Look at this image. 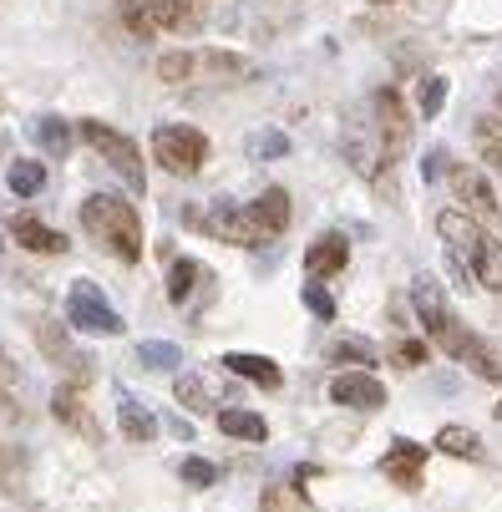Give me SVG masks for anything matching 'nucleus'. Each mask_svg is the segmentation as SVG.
<instances>
[{
    "instance_id": "obj_40",
    "label": "nucleus",
    "mask_w": 502,
    "mask_h": 512,
    "mask_svg": "<svg viewBox=\"0 0 502 512\" xmlns=\"http://www.w3.org/2000/svg\"><path fill=\"white\" fill-rule=\"evenodd\" d=\"M259 153H264V158H284V153H290V137H284V132L259 137Z\"/></svg>"
},
{
    "instance_id": "obj_33",
    "label": "nucleus",
    "mask_w": 502,
    "mask_h": 512,
    "mask_svg": "<svg viewBox=\"0 0 502 512\" xmlns=\"http://www.w3.org/2000/svg\"><path fill=\"white\" fill-rule=\"evenodd\" d=\"M117 6H122V21H127L132 36H142V41L158 36V21H153V6H148V0H117Z\"/></svg>"
},
{
    "instance_id": "obj_34",
    "label": "nucleus",
    "mask_w": 502,
    "mask_h": 512,
    "mask_svg": "<svg viewBox=\"0 0 502 512\" xmlns=\"http://www.w3.org/2000/svg\"><path fill=\"white\" fill-rule=\"evenodd\" d=\"M26 452L21 447H11V442H0V487H21L26 482Z\"/></svg>"
},
{
    "instance_id": "obj_4",
    "label": "nucleus",
    "mask_w": 502,
    "mask_h": 512,
    "mask_svg": "<svg viewBox=\"0 0 502 512\" xmlns=\"http://www.w3.org/2000/svg\"><path fill=\"white\" fill-rule=\"evenodd\" d=\"M82 142H87V148L127 183V193H142V188H148V168H142V153H137V142L127 137V132H117L112 122H97V117H82Z\"/></svg>"
},
{
    "instance_id": "obj_29",
    "label": "nucleus",
    "mask_w": 502,
    "mask_h": 512,
    "mask_svg": "<svg viewBox=\"0 0 502 512\" xmlns=\"http://www.w3.org/2000/svg\"><path fill=\"white\" fill-rule=\"evenodd\" d=\"M6 183H11V193H16V198H36V193L46 188V168H41L36 158H21V163H11Z\"/></svg>"
},
{
    "instance_id": "obj_18",
    "label": "nucleus",
    "mask_w": 502,
    "mask_h": 512,
    "mask_svg": "<svg viewBox=\"0 0 502 512\" xmlns=\"http://www.w3.org/2000/svg\"><path fill=\"white\" fill-rule=\"evenodd\" d=\"M467 269H472V279L487 289V295H502V239H492V234L482 229V239H477L472 254H467Z\"/></svg>"
},
{
    "instance_id": "obj_23",
    "label": "nucleus",
    "mask_w": 502,
    "mask_h": 512,
    "mask_svg": "<svg viewBox=\"0 0 502 512\" xmlns=\"http://www.w3.org/2000/svg\"><path fill=\"white\" fill-rule=\"evenodd\" d=\"M219 431L234 436V442H264L269 436V421L259 411H239V406H224L219 411Z\"/></svg>"
},
{
    "instance_id": "obj_10",
    "label": "nucleus",
    "mask_w": 502,
    "mask_h": 512,
    "mask_svg": "<svg viewBox=\"0 0 502 512\" xmlns=\"http://www.w3.org/2000/svg\"><path fill=\"white\" fill-rule=\"evenodd\" d=\"M376 132H381V163L391 168L396 158H406V142H411V117L396 87L376 92Z\"/></svg>"
},
{
    "instance_id": "obj_31",
    "label": "nucleus",
    "mask_w": 502,
    "mask_h": 512,
    "mask_svg": "<svg viewBox=\"0 0 502 512\" xmlns=\"http://www.w3.org/2000/svg\"><path fill=\"white\" fill-rule=\"evenodd\" d=\"M173 396H178V406H188V411L219 406V396H213V386H208L203 376H178V381H173Z\"/></svg>"
},
{
    "instance_id": "obj_27",
    "label": "nucleus",
    "mask_w": 502,
    "mask_h": 512,
    "mask_svg": "<svg viewBox=\"0 0 502 512\" xmlns=\"http://www.w3.org/2000/svg\"><path fill=\"white\" fill-rule=\"evenodd\" d=\"M325 360L330 365H376V345L361 340V335H340L325 345Z\"/></svg>"
},
{
    "instance_id": "obj_11",
    "label": "nucleus",
    "mask_w": 502,
    "mask_h": 512,
    "mask_svg": "<svg viewBox=\"0 0 502 512\" xmlns=\"http://www.w3.org/2000/svg\"><path fill=\"white\" fill-rule=\"evenodd\" d=\"M330 401L345 406V411H386V386L371 376V371H340L330 381Z\"/></svg>"
},
{
    "instance_id": "obj_35",
    "label": "nucleus",
    "mask_w": 502,
    "mask_h": 512,
    "mask_svg": "<svg viewBox=\"0 0 502 512\" xmlns=\"http://www.w3.org/2000/svg\"><path fill=\"white\" fill-rule=\"evenodd\" d=\"M442 102H447V82H442V77H421V87H416V112H421V117H437Z\"/></svg>"
},
{
    "instance_id": "obj_25",
    "label": "nucleus",
    "mask_w": 502,
    "mask_h": 512,
    "mask_svg": "<svg viewBox=\"0 0 502 512\" xmlns=\"http://www.w3.org/2000/svg\"><path fill=\"white\" fill-rule=\"evenodd\" d=\"M462 365H467L472 376H482V381L502 386V350H497V345H487L482 335H472V345L462 350Z\"/></svg>"
},
{
    "instance_id": "obj_42",
    "label": "nucleus",
    "mask_w": 502,
    "mask_h": 512,
    "mask_svg": "<svg viewBox=\"0 0 502 512\" xmlns=\"http://www.w3.org/2000/svg\"><path fill=\"white\" fill-rule=\"evenodd\" d=\"M497 112H502V87H497Z\"/></svg>"
},
{
    "instance_id": "obj_26",
    "label": "nucleus",
    "mask_w": 502,
    "mask_h": 512,
    "mask_svg": "<svg viewBox=\"0 0 502 512\" xmlns=\"http://www.w3.org/2000/svg\"><path fill=\"white\" fill-rule=\"evenodd\" d=\"M472 148L492 173H502V117H477L472 122Z\"/></svg>"
},
{
    "instance_id": "obj_12",
    "label": "nucleus",
    "mask_w": 502,
    "mask_h": 512,
    "mask_svg": "<svg viewBox=\"0 0 502 512\" xmlns=\"http://www.w3.org/2000/svg\"><path fill=\"white\" fill-rule=\"evenodd\" d=\"M426 452H432V447L411 442V436H396V442L386 447V457H381V472H386L396 487L416 492V487H421V472H426Z\"/></svg>"
},
{
    "instance_id": "obj_2",
    "label": "nucleus",
    "mask_w": 502,
    "mask_h": 512,
    "mask_svg": "<svg viewBox=\"0 0 502 512\" xmlns=\"http://www.w3.org/2000/svg\"><path fill=\"white\" fill-rule=\"evenodd\" d=\"M254 77V61L239 51H219V46H203V51H163L158 56V82L188 87V82H239Z\"/></svg>"
},
{
    "instance_id": "obj_41",
    "label": "nucleus",
    "mask_w": 502,
    "mask_h": 512,
    "mask_svg": "<svg viewBox=\"0 0 502 512\" xmlns=\"http://www.w3.org/2000/svg\"><path fill=\"white\" fill-rule=\"evenodd\" d=\"M371 6H396V0H371Z\"/></svg>"
},
{
    "instance_id": "obj_32",
    "label": "nucleus",
    "mask_w": 502,
    "mask_h": 512,
    "mask_svg": "<svg viewBox=\"0 0 502 512\" xmlns=\"http://www.w3.org/2000/svg\"><path fill=\"white\" fill-rule=\"evenodd\" d=\"M137 360L148 365V371H178L183 350H178L173 340H142V345H137Z\"/></svg>"
},
{
    "instance_id": "obj_7",
    "label": "nucleus",
    "mask_w": 502,
    "mask_h": 512,
    "mask_svg": "<svg viewBox=\"0 0 502 512\" xmlns=\"http://www.w3.org/2000/svg\"><path fill=\"white\" fill-rule=\"evenodd\" d=\"M66 325L82 330V335H122V315L107 305V295L92 284V279H71L66 289Z\"/></svg>"
},
{
    "instance_id": "obj_17",
    "label": "nucleus",
    "mask_w": 502,
    "mask_h": 512,
    "mask_svg": "<svg viewBox=\"0 0 502 512\" xmlns=\"http://www.w3.org/2000/svg\"><path fill=\"white\" fill-rule=\"evenodd\" d=\"M437 234H442V239H447V249L467 264L472 244L482 239V224H477V218H472L467 208H442V213H437Z\"/></svg>"
},
{
    "instance_id": "obj_20",
    "label": "nucleus",
    "mask_w": 502,
    "mask_h": 512,
    "mask_svg": "<svg viewBox=\"0 0 502 512\" xmlns=\"http://www.w3.org/2000/svg\"><path fill=\"white\" fill-rule=\"evenodd\" d=\"M117 421H122V436H127V442H137V447H148L153 436H158V416L142 406L137 396H127V391L117 396Z\"/></svg>"
},
{
    "instance_id": "obj_39",
    "label": "nucleus",
    "mask_w": 502,
    "mask_h": 512,
    "mask_svg": "<svg viewBox=\"0 0 502 512\" xmlns=\"http://www.w3.org/2000/svg\"><path fill=\"white\" fill-rule=\"evenodd\" d=\"M447 168H452V158L442 148H432V153H426V163H421V178H442Z\"/></svg>"
},
{
    "instance_id": "obj_16",
    "label": "nucleus",
    "mask_w": 502,
    "mask_h": 512,
    "mask_svg": "<svg viewBox=\"0 0 502 512\" xmlns=\"http://www.w3.org/2000/svg\"><path fill=\"white\" fill-rule=\"evenodd\" d=\"M350 264V239L345 234H320L310 249H305V274L310 279H330Z\"/></svg>"
},
{
    "instance_id": "obj_38",
    "label": "nucleus",
    "mask_w": 502,
    "mask_h": 512,
    "mask_svg": "<svg viewBox=\"0 0 502 512\" xmlns=\"http://www.w3.org/2000/svg\"><path fill=\"white\" fill-rule=\"evenodd\" d=\"M391 360L401 365V371H416V365H426V340H396Z\"/></svg>"
},
{
    "instance_id": "obj_28",
    "label": "nucleus",
    "mask_w": 502,
    "mask_h": 512,
    "mask_svg": "<svg viewBox=\"0 0 502 512\" xmlns=\"http://www.w3.org/2000/svg\"><path fill=\"white\" fill-rule=\"evenodd\" d=\"M198 279H203V264L198 259H173V269H168V300L183 305L193 289H198Z\"/></svg>"
},
{
    "instance_id": "obj_44",
    "label": "nucleus",
    "mask_w": 502,
    "mask_h": 512,
    "mask_svg": "<svg viewBox=\"0 0 502 512\" xmlns=\"http://www.w3.org/2000/svg\"><path fill=\"white\" fill-rule=\"evenodd\" d=\"M0 249H6V239H0Z\"/></svg>"
},
{
    "instance_id": "obj_14",
    "label": "nucleus",
    "mask_w": 502,
    "mask_h": 512,
    "mask_svg": "<svg viewBox=\"0 0 502 512\" xmlns=\"http://www.w3.org/2000/svg\"><path fill=\"white\" fill-rule=\"evenodd\" d=\"M6 234H11L21 249H31V254H66V249H71L66 234H56L51 224H41L36 213H11V218H6Z\"/></svg>"
},
{
    "instance_id": "obj_8",
    "label": "nucleus",
    "mask_w": 502,
    "mask_h": 512,
    "mask_svg": "<svg viewBox=\"0 0 502 512\" xmlns=\"http://www.w3.org/2000/svg\"><path fill=\"white\" fill-rule=\"evenodd\" d=\"M36 345H41V355L56 365V371H66L77 386H87L92 376H97V360L71 340V330L66 325H51V320H41V330H36Z\"/></svg>"
},
{
    "instance_id": "obj_3",
    "label": "nucleus",
    "mask_w": 502,
    "mask_h": 512,
    "mask_svg": "<svg viewBox=\"0 0 502 512\" xmlns=\"http://www.w3.org/2000/svg\"><path fill=\"white\" fill-rule=\"evenodd\" d=\"M411 305H416V320H421L426 340H432L437 350H447L452 360H462V350L472 345V330L452 315L442 284H437L432 274H416V279H411Z\"/></svg>"
},
{
    "instance_id": "obj_37",
    "label": "nucleus",
    "mask_w": 502,
    "mask_h": 512,
    "mask_svg": "<svg viewBox=\"0 0 502 512\" xmlns=\"http://www.w3.org/2000/svg\"><path fill=\"white\" fill-rule=\"evenodd\" d=\"M178 477H183L188 487H213V482H219V467H213V462H203V457H183Z\"/></svg>"
},
{
    "instance_id": "obj_24",
    "label": "nucleus",
    "mask_w": 502,
    "mask_h": 512,
    "mask_svg": "<svg viewBox=\"0 0 502 512\" xmlns=\"http://www.w3.org/2000/svg\"><path fill=\"white\" fill-rule=\"evenodd\" d=\"M31 142H36L46 158H66V153H71V122H61V117H36V122H31Z\"/></svg>"
},
{
    "instance_id": "obj_21",
    "label": "nucleus",
    "mask_w": 502,
    "mask_h": 512,
    "mask_svg": "<svg viewBox=\"0 0 502 512\" xmlns=\"http://www.w3.org/2000/svg\"><path fill=\"white\" fill-rule=\"evenodd\" d=\"M254 218H259V229L269 234V239H279L284 229H290V193H284V188H264L254 203Z\"/></svg>"
},
{
    "instance_id": "obj_15",
    "label": "nucleus",
    "mask_w": 502,
    "mask_h": 512,
    "mask_svg": "<svg viewBox=\"0 0 502 512\" xmlns=\"http://www.w3.org/2000/svg\"><path fill=\"white\" fill-rule=\"evenodd\" d=\"M219 365H224L229 376H244V381H254V386H264V391H279V386H284V371H279L269 355H254V350H229Z\"/></svg>"
},
{
    "instance_id": "obj_30",
    "label": "nucleus",
    "mask_w": 502,
    "mask_h": 512,
    "mask_svg": "<svg viewBox=\"0 0 502 512\" xmlns=\"http://www.w3.org/2000/svg\"><path fill=\"white\" fill-rule=\"evenodd\" d=\"M259 512H320V507H315L300 487H264Z\"/></svg>"
},
{
    "instance_id": "obj_1",
    "label": "nucleus",
    "mask_w": 502,
    "mask_h": 512,
    "mask_svg": "<svg viewBox=\"0 0 502 512\" xmlns=\"http://www.w3.org/2000/svg\"><path fill=\"white\" fill-rule=\"evenodd\" d=\"M77 218H82V229H87L112 259H122V264H137V259H142V218H137V208L122 203L117 193H92V198H82Z\"/></svg>"
},
{
    "instance_id": "obj_43",
    "label": "nucleus",
    "mask_w": 502,
    "mask_h": 512,
    "mask_svg": "<svg viewBox=\"0 0 502 512\" xmlns=\"http://www.w3.org/2000/svg\"><path fill=\"white\" fill-rule=\"evenodd\" d=\"M497 421H502V406H497Z\"/></svg>"
},
{
    "instance_id": "obj_5",
    "label": "nucleus",
    "mask_w": 502,
    "mask_h": 512,
    "mask_svg": "<svg viewBox=\"0 0 502 512\" xmlns=\"http://www.w3.org/2000/svg\"><path fill=\"white\" fill-rule=\"evenodd\" d=\"M153 158L163 163V173L193 178V173H203V163H208V137H203L198 127H188V122H163V127L153 132Z\"/></svg>"
},
{
    "instance_id": "obj_36",
    "label": "nucleus",
    "mask_w": 502,
    "mask_h": 512,
    "mask_svg": "<svg viewBox=\"0 0 502 512\" xmlns=\"http://www.w3.org/2000/svg\"><path fill=\"white\" fill-rule=\"evenodd\" d=\"M305 310H310L315 320H325V325L335 320V300H330V289H325L320 279H310V284H305Z\"/></svg>"
},
{
    "instance_id": "obj_9",
    "label": "nucleus",
    "mask_w": 502,
    "mask_h": 512,
    "mask_svg": "<svg viewBox=\"0 0 502 512\" xmlns=\"http://www.w3.org/2000/svg\"><path fill=\"white\" fill-rule=\"evenodd\" d=\"M447 183H452L457 208H467L477 224H497V218H502V203H497V193H492V183H487L482 168H472V163H452V168H447Z\"/></svg>"
},
{
    "instance_id": "obj_6",
    "label": "nucleus",
    "mask_w": 502,
    "mask_h": 512,
    "mask_svg": "<svg viewBox=\"0 0 502 512\" xmlns=\"http://www.w3.org/2000/svg\"><path fill=\"white\" fill-rule=\"evenodd\" d=\"M193 224L208 234V239H219V244H239V249H259V244H269V234L259 229V218H254V208L249 203H229V198H219L208 213H188Z\"/></svg>"
},
{
    "instance_id": "obj_19",
    "label": "nucleus",
    "mask_w": 502,
    "mask_h": 512,
    "mask_svg": "<svg viewBox=\"0 0 502 512\" xmlns=\"http://www.w3.org/2000/svg\"><path fill=\"white\" fill-rule=\"evenodd\" d=\"M0 416L6 421H26V376H21V365L0 350Z\"/></svg>"
},
{
    "instance_id": "obj_22",
    "label": "nucleus",
    "mask_w": 502,
    "mask_h": 512,
    "mask_svg": "<svg viewBox=\"0 0 502 512\" xmlns=\"http://www.w3.org/2000/svg\"><path fill=\"white\" fill-rule=\"evenodd\" d=\"M432 447L442 457H457V462H482V436L472 426H442Z\"/></svg>"
},
{
    "instance_id": "obj_13",
    "label": "nucleus",
    "mask_w": 502,
    "mask_h": 512,
    "mask_svg": "<svg viewBox=\"0 0 502 512\" xmlns=\"http://www.w3.org/2000/svg\"><path fill=\"white\" fill-rule=\"evenodd\" d=\"M51 416H56L66 431L87 436V442H102V426H97V416L87 411V401H82V386H77V381H66V386H56V391H51Z\"/></svg>"
}]
</instances>
